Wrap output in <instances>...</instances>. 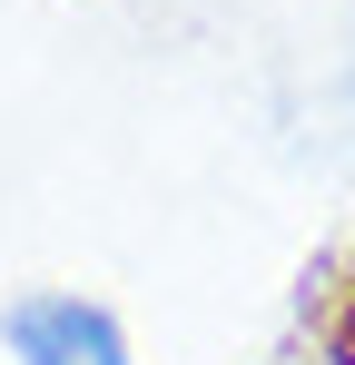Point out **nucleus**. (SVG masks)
Returning a JSON list of instances; mask_svg holds the SVG:
<instances>
[{
    "instance_id": "f257e3e1",
    "label": "nucleus",
    "mask_w": 355,
    "mask_h": 365,
    "mask_svg": "<svg viewBox=\"0 0 355 365\" xmlns=\"http://www.w3.org/2000/svg\"><path fill=\"white\" fill-rule=\"evenodd\" d=\"M10 336H20V356H30V365H118L109 316H89V306H20Z\"/></svg>"
}]
</instances>
